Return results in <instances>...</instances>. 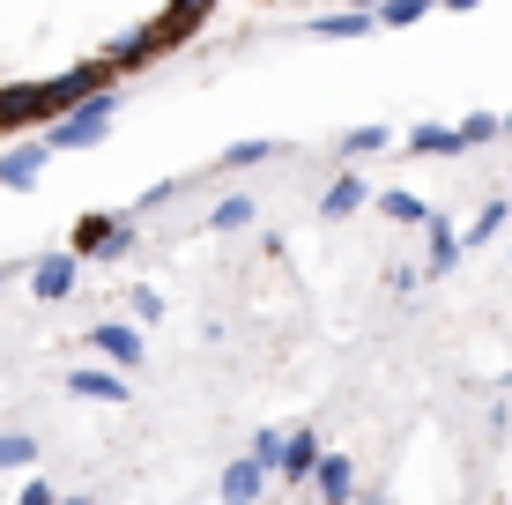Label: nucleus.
Listing matches in <instances>:
<instances>
[{
  "instance_id": "nucleus-11",
  "label": "nucleus",
  "mask_w": 512,
  "mask_h": 505,
  "mask_svg": "<svg viewBox=\"0 0 512 505\" xmlns=\"http://www.w3.org/2000/svg\"><path fill=\"white\" fill-rule=\"evenodd\" d=\"M82 342H90L97 357H112V364H141V327L134 320H97Z\"/></svg>"
},
{
  "instance_id": "nucleus-1",
  "label": "nucleus",
  "mask_w": 512,
  "mask_h": 505,
  "mask_svg": "<svg viewBox=\"0 0 512 505\" xmlns=\"http://www.w3.org/2000/svg\"><path fill=\"white\" fill-rule=\"evenodd\" d=\"M112 119H119V82H104V90H90L82 104H67V112H52L38 142H45L52 156H67V149H97L104 134H112Z\"/></svg>"
},
{
  "instance_id": "nucleus-26",
  "label": "nucleus",
  "mask_w": 512,
  "mask_h": 505,
  "mask_svg": "<svg viewBox=\"0 0 512 505\" xmlns=\"http://www.w3.org/2000/svg\"><path fill=\"white\" fill-rule=\"evenodd\" d=\"M127 305H134V320H164V298H156V290H134Z\"/></svg>"
},
{
  "instance_id": "nucleus-31",
  "label": "nucleus",
  "mask_w": 512,
  "mask_h": 505,
  "mask_svg": "<svg viewBox=\"0 0 512 505\" xmlns=\"http://www.w3.org/2000/svg\"><path fill=\"white\" fill-rule=\"evenodd\" d=\"M349 8H379V0H349Z\"/></svg>"
},
{
  "instance_id": "nucleus-12",
  "label": "nucleus",
  "mask_w": 512,
  "mask_h": 505,
  "mask_svg": "<svg viewBox=\"0 0 512 505\" xmlns=\"http://www.w3.org/2000/svg\"><path fill=\"white\" fill-rule=\"evenodd\" d=\"M260 491H268V468H260L253 454L231 461V468H223V483H216V498H223V505H260Z\"/></svg>"
},
{
  "instance_id": "nucleus-19",
  "label": "nucleus",
  "mask_w": 512,
  "mask_h": 505,
  "mask_svg": "<svg viewBox=\"0 0 512 505\" xmlns=\"http://www.w3.org/2000/svg\"><path fill=\"white\" fill-rule=\"evenodd\" d=\"M253 216H260L253 194H223L216 208H208V231H253Z\"/></svg>"
},
{
  "instance_id": "nucleus-28",
  "label": "nucleus",
  "mask_w": 512,
  "mask_h": 505,
  "mask_svg": "<svg viewBox=\"0 0 512 505\" xmlns=\"http://www.w3.org/2000/svg\"><path fill=\"white\" fill-rule=\"evenodd\" d=\"M349 505H394V498H386V491H357V498H349Z\"/></svg>"
},
{
  "instance_id": "nucleus-24",
  "label": "nucleus",
  "mask_w": 512,
  "mask_h": 505,
  "mask_svg": "<svg viewBox=\"0 0 512 505\" xmlns=\"http://www.w3.org/2000/svg\"><path fill=\"white\" fill-rule=\"evenodd\" d=\"M268 156H275V142H231V149H223V164H231V171H253V164H268Z\"/></svg>"
},
{
  "instance_id": "nucleus-16",
  "label": "nucleus",
  "mask_w": 512,
  "mask_h": 505,
  "mask_svg": "<svg viewBox=\"0 0 512 505\" xmlns=\"http://www.w3.org/2000/svg\"><path fill=\"white\" fill-rule=\"evenodd\" d=\"M490 142H505L498 112H468V119H453V149H490Z\"/></svg>"
},
{
  "instance_id": "nucleus-7",
  "label": "nucleus",
  "mask_w": 512,
  "mask_h": 505,
  "mask_svg": "<svg viewBox=\"0 0 512 505\" xmlns=\"http://www.w3.org/2000/svg\"><path fill=\"white\" fill-rule=\"evenodd\" d=\"M104 82H112L104 60H82V67H67V75H45V112H67V104H82L90 90H104Z\"/></svg>"
},
{
  "instance_id": "nucleus-10",
  "label": "nucleus",
  "mask_w": 512,
  "mask_h": 505,
  "mask_svg": "<svg viewBox=\"0 0 512 505\" xmlns=\"http://www.w3.org/2000/svg\"><path fill=\"white\" fill-rule=\"evenodd\" d=\"M423 238H431V253H423V283H438V275L461 268V231H453L438 208H431V223H423Z\"/></svg>"
},
{
  "instance_id": "nucleus-21",
  "label": "nucleus",
  "mask_w": 512,
  "mask_h": 505,
  "mask_svg": "<svg viewBox=\"0 0 512 505\" xmlns=\"http://www.w3.org/2000/svg\"><path fill=\"white\" fill-rule=\"evenodd\" d=\"M498 231H505V201H483V216H475L468 231H461V253H483Z\"/></svg>"
},
{
  "instance_id": "nucleus-29",
  "label": "nucleus",
  "mask_w": 512,
  "mask_h": 505,
  "mask_svg": "<svg viewBox=\"0 0 512 505\" xmlns=\"http://www.w3.org/2000/svg\"><path fill=\"white\" fill-rule=\"evenodd\" d=\"M438 8H453V15H468V8H483V0H438Z\"/></svg>"
},
{
  "instance_id": "nucleus-33",
  "label": "nucleus",
  "mask_w": 512,
  "mask_h": 505,
  "mask_svg": "<svg viewBox=\"0 0 512 505\" xmlns=\"http://www.w3.org/2000/svg\"><path fill=\"white\" fill-rule=\"evenodd\" d=\"M0 290H8V268H0Z\"/></svg>"
},
{
  "instance_id": "nucleus-22",
  "label": "nucleus",
  "mask_w": 512,
  "mask_h": 505,
  "mask_svg": "<svg viewBox=\"0 0 512 505\" xmlns=\"http://www.w3.org/2000/svg\"><path fill=\"white\" fill-rule=\"evenodd\" d=\"M386 142H394V127H349L342 134V156H379Z\"/></svg>"
},
{
  "instance_id": "nucleus-2",
  "label": "nucleus",
  "mask_w": 512,
  "mask_h": 505,
  "mask_svg": "<svg viewBox=\"0 0 512 505\" xmlns=\"http://www.w3.org/2000/svg\"><path fill=\"white\" fill-rule=\"evenodd\" d=\"M141 246V216H82L75 223V238H67V253L75 260H119V253H134Z\"/></svg>"
},
{
  "instance_id": "nucleus-8",
  "label": "nucleus",
  "mask_w": 512,
  "mask_h": 505,
  "mask_svg": "<svg viewBox=\"0 0 512 505\" xmlns=\"http://www.w3.org/2000/svg\"><path fill=\"white\" fill-rule=\"evenodd\" d=\"M305 483H312V498H320V505H349V498L364 491V483H357V461H349V454H320Z\"/></svg>"
},
{
  "instance_id": "nucleus-25",
  "label": "nucleus",
  "mask_w": 512,
  "mask_h": 505,
  "mask_svg": "<svg viewBox=\"0 0 512 505\" xmlns=\"http://www.w3.org/2000/svg\"><path fill=\"white\" fill-rule=\"evenodd\" d=\"M253 461L260 468H268V476H275V461H282V431L268 424V431H260V439H253Z\"/></svg>"
},
{
  "instance_id": "nucleus-15",
  "label": "nucleus",
  "mask_w": 512,
  "mask_h": 505,
  "mask_svg": "<svg viewBox=\"0 0 512 505\" xmlns=\"http://www.w3.org/2000/svg\"><path fill=\"white\" fill-rule=\"evenodd\" d=\"M364 201H372V186H364V171H342V179H334L327 194H320V216H327V223H342V216H357Z\"/></svg>"
},
{
  "instance_id": "nucleus-13",
  "label": "nucleus",
  "mask_w": 512,
  "mask_h": 505,
  "mask_svg": "<svg viewBox=\"0 0 512 505\" xmlns=\"http://www.w3.org/2000/svg\"><path fill=\"white\" fill-rule=\"evenodd\" d=\"M67 394H82V402H112V409H127V379H119V372H97V364H75V372H67Z\"/></svg>"
},
{
  "instance_id": "nucleus-32",
  "label": "nucleus",
  "mask_w": 512,
  "mask_h": 505,
  "mask_svg": "<svg viewBox=\"0 0 512 505\" xmlns=\"http://www.w3.org/2000/svg\"><path fill=\"white\" fill-rule=\"evenodd\" d=\"M67 505H90V498H82V491H75V498H67Z\"/></svg>"
},
{
  "instance_id": "nucleus-9",
  "label": "nucleus",
  "mask_w": 512,
  "mask_h": 505,
  "mask_svg": "<svg viewBox=\"0 0 512 505\" xmlns=\"http://www.w3.org/2000/svg\"><path fill=\"white\" fill-rule=\"evenodd\" d=\"M320 454H327V446H320V424H297V431H282V461H275V476H282V483H305Z\"/></svg>"
},
{
  "instance_id": "nucleus-17",
  "label": "nucleus",
  "mask_w": 512,
  "mask_h": 505,
  "mask_svg": "<svg viewBox=\"0 0 512 505\" xmlns=\"http://www.w3.org/2000/svg\"><path fill=\"white\" fill-rule=\"evenodd\" d=\"M401 149H409V156H461V149H453V127H438V119L409 127V134H401Z\"/></svg>"
},
{
  "instance_id": "nucleus-6",
  "label": "nucleus",
  "mask_w": 512,
  "mask_h": 505,
  "mask_svg": "<svg viewBox=\"0 0 512 505\" xmlns=\"http://www.w3.org/2000/svg\"><path fill=\"white\" fill-rule=\"evenodd\" d=\"M45 164H52V149L38 142V134H23V142H8V149H0V186H8V194H30Z\"/></svg>"
},
{
  "instance_id": "nucleus-30",
  "label": "nucleus",
  "mask_w": 512,
  "mask_h": 505,
  "mask_svg": "<svg viewBox=\"0 0 512 505\" xmlns=\"http://www.w3.org/2000/svg\"><path fill=\"white\" fill-rule=\"evenodd\" d=\"M498 127H505V134H512V112H498Z\"/></svg>"
},
{
  "instance_id": "nucleus-3",
  "label": "nucleus",
  "mask_w": 512,
  "mask_h": 505,
  "mask_svg": "<svg viewBox=\"0 0 512 505\" xmlns=\"http://www.w3.org/2000/svg\"><path fill=\"white\" fill-rule=\"evenodd\" d=\"M216 8H223V0H171L164 15H149V23H141V38H149V52H171V45H186Z\"/></svg>"
},
{
  "instance_id": "nucleus-27",
  "label": "nucleus",
  "mask_w": 512,
  "mask_h": 505,
  "mask_svg": "<svg viewBox=\"0 0 512 505\" xmlns=\"http://www.w3.org/2000/svg\"><path fill=\"white\" fill-rule=\"evenodd\" d=\"M15 505H60V491H52V483H23V498Z\"/></svg>"
},
{
  "instance_id": "nucleus-14",
  "label": "nucleus",
  "mask_w": 512,
  "mask_h": 505,
  "mask_svg": "<svg viewBox=\"0 0 512 505\" xmlns=\"http://www.w3.org/2000/svg\"><path fill=\"white\" fill-rule=\"evenodd\" d=\"M372 8H342V15H312L305 23V38H320V45H342V38H372Z\"/></svg>"
},
{
  "instance_id": "nucleus-4",
  "label": "nucleus",
  "mask_w": 512,
  "mask_h": 505,
  "mask_svg": "<svg viewBox=\"0 0 512 505\" xmlns=\"http://www.w3.org/2000/svg\"><path fill=\"white\" fill-rule=\"evenodd\" d=\"M45 82H0V142H23L30 127H45Z\"/></svg>"
},
{
  "instance_id": "nucleus-23",
  "label": "nucleus",
  "mask_w": 512,
  "mask_h": 505,
  "mask_svg": "<svg viewBox=\"0 0 512 505\" xmlns=\"http://www.w3.org/2000/svg\"><path fill=\"white\" fill-rule=\"evenodd\" d=\"M38 461V439L30 431H0V468H30Z\"/></svg>"
},
{
  "instance_id": "nucleus-5",
  "label": "nucleus",
  "mask_w": 512,
  "mask_h": 505,
  "mask_svg": "<svg viewBox=\"0 0 512 505\" xmlns=\"http://www.w3.org/2000/svg\"><path fill=\"white\" fill-rule=\"evenodd\" d=\"M75 283H82V260L67 246H52V253L30 260V298H38V305H67V298H75Z\"/></svg>"
},
{
  "instance_id": "nucleus-18",
  "label": "nucleus",
  "mask_w": 512,
  "mask_h": 505,
  "mask_svg": "<svg viewBox=\"0 0 512 505\" xmlns=\"http://www.w3.org/2000/svg\"><path fill=\"white\" fill-rule=\"evenodd\" d=\"M379 216H386V223H409V231H423V223H431V201H423V194H401V186H394V194H379Z\"/></svg>"
},
{
  "instance_id": "nucleus-20",
  "label": "nucleus",
  "mask_w": 512,
  "mask_h": 505,
  "mask_svg": "<svg viewBox=\"0 0 512 505\" xmlns=\"http://www.w3.org/2000/svg\"><path fill=\"white\" fill-rule=\"evenodd\" d=\"M431 8H438V0H379L372 23H379V30H409V23H423Z\"/></svg>"
}]
</instances>
